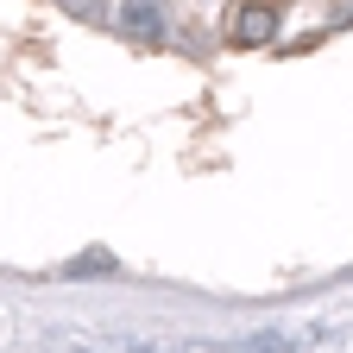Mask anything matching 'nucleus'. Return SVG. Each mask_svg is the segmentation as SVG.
Here are the masks:
<instances>
[{
  "label": "nucleus",
  "instance_id": "7ed1b4c3",
  "mask_svg": "<svg viewBox=\"0 0 353 353\" xmlns=\"http://www.w3.org/2000/svg\"><path fill=\"white\" fill-rule=\"evenodd\" d=\"M246 353H290V341H284V334H265V341H252Z\"/></svg>",
  "mask_w": 353,
  "mask_h": 353
},
{
  "label": "nucleus",
  "instance_id": "f257e3e1",
  "mask_svg": "<svg viewBox=\"0 0 353 353\" xmlns=\"http://www.w3.org/2000/svg\"><path fill=\"white\" fill-rule=\"evenodd\" d=\"M272 32H278V7H265V0L240 7V19H234V38H240V44H265Z\"/></svg>",
  "mask_w": 353,
  "mask_h": 353
},
{
  "label": "nucleus",
  "instance_id": "f03ea898",
  "mask_svg": "<svg viewBox=\"0 0 353 353\" xmlns=\"http://www.w3.org/2000/svg\"><path fill=\"white\" fill-rule=\"evenodd\" d=\"M120 19L139 32V38H152V32L164 26V19H158V7H145V0H126V13H120Z\"/></svg>",
  "mask_w": 353,
  "mask_h": 353
}]
</instances>
